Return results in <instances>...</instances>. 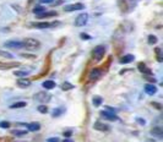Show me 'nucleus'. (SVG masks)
Segmentation results:
<instances>
[{"mask_svg": "<svg viewBox=\"0 0 163 142\" xmlns=\"http://www.w3.org/2000/svg\"><path fill=\"white\" fill-rule=\"evenodd\" d=\"M37 110H38L39 113H42V114H47V113H48V106H47L45 104H39V105L37 106Z\"/></svg>", "mask_w": 163, "mask_h": 142, "instance_id": "obj_22", "label": "nucleus"}, {"mask_svg": "<svg viewBox=\"0 0 163 142\" xmlns=\"http://www.w3.org/2000/svg\"><path fill=\"white\" fill-rule=\"evenodd\" d=\"M17 86L19 87H21V88H27V87H30L31 86V81L28 80V79H20V80H17Z\"/></svg>", "mask_w": 163, "mask_h": 142, "instance_id": "obj_12", "label": "nucleus"}, {"mask_svg": "<svg viewBox=\"0 0 163 142\" xmlns=\"http://www.w3.org/2000/svg\"><path fill=\"white\" fill-rule=\"evenodd\" d=\"M0 55H2L3 58H8V59H12L14 58V55L11 54V53L5 51V50H0Z\"/></svg>", "mask_w": 163, "mask_h": 142, "instance_id": "obj_25", "label": "nucleus"}, {"mask_svg": "<svg viewBox=\"0 0 163 142\" xmlns=\"http://www.w3.org/2000/svg\"><path fill=\"white\" fill-rule=\"evenodd\" d=\"M80 37H81L82 39H91V36H88L87 33H81Z\"/></svg>", "mask_w": 163, "mask_h": 142, "instance_id": "obj_31", "label": "nucleus"}, {"mask_svg": "<svg viewBox=\"0 0 163 142\" xmlns=\"http://www.w3.org/2000/svg\"><path fill=\"white\" fill-rule=\"evenodd\" d=\"M134 60H135V57L133 54H126V55L120 58V63L121 64H129V63H133Z\"/></svg>", "mask_w": 163, "mask_h": 142, "instance_id": "obj_13", "label": "nucleus"}, {"mask_svg": "<svg viewBox=\"0 0 163 142\" xmlns=\"http://www.w3.org/2000/svg\"><path fill=\"white\" fill-rule=\"evenodd\" d=\"M71 134H72V131H71V130H66V131L64 132V136H66V137H70V136H71Z\"/></svg>", "mask_w": 163, "mask_h": 142, "instance_id": "obj_35", "label": "nucleus"}, {"mask_svg": "<svg viewBox=\"0 0 163 142\" xmlns=\"http://www.w3.org/2000/svg\"><path fill=\"white\" fill-rule=\"evenodd\" d=\"M104 54H105V48L103 47V45H98V47H96L93 50H92V57H93V59L95 60H101L103 57H104Z\"/></svg>", "mask_w": 163, "mask_h": 142, "instance_id": "obj_2", "label": "nucleus"}, {"mask_svg": "<svg viewBox=\"0 0 163 142\" xmlns=\"http://www.w3.org/2000/svg\"><path fill=\"white\" fill-rule=\"evenodd\" d=\"M152 105L155 106V108H157V109H162V105H161L159 103H157V102H153Z\"/></svg>", "mask_w": 163, "mask_h": 142, "instance_id": "obj_33", "label": "nucleus"}, {"mask_svg": "<svg viewBox=\"0 0 163 142\" xmlns=\"http://www.w3.org/2000/svg\"><path fill=\"white\" fill-rule=\"evenodd\" d=\"M14 74H15L16 76H19V77H25L26 75H28L27 71H15Z\"/></svg>", "mask_w": 163, "mask_h": 142, "instance_id": "obj_29", "label": "nucleus"}, {"mask_svg": "<svg viewBox=\"0 0 163 142\" xmlns=\"http://www.w3.org/2000/svg\"><path fill=\"white\" fill-rule=\"evenodd\" d=\"M26 125H27V129L30 131H38L41 129L39 122H30V124H26Z\"/></svg>", "mask_w": 163, "mask_h": 142, "instance_id": "obj_15", "label": "nucleus"}, {"mask_svg": "<svg viewBox=\"0 0 163 142\" xmlns=\"http://www.w3.org/2000/svg\"><path fill=\"white\" fill-rule=\"evenodd\" d=\"M47 141H48V142H59L60 140H59L58 137H49Z\"/></svg>", "mask_w": 163, "mask_h": 142, "instance_id": "obj_32", "label": "nucleus"}, {"mask_svg": "<svg viewBox=\"0 0 163 142\" xmlns=\"http://www.w3.org/2000/svg\"><path fill=\"white\" fill-rule=\"evenodd\" d=\"M87 21H88V15L87 14H81L75 19V26L82 27V26H85L87 23Z\"/></svg>", "mask_w": 163, "mask_h": 142, "instance_id": "obj_4", "label": "nucleus"}, {"mask_svg": "<svg viewBox=\"0 0 163 142\" xmlns=\"http://www.w3.org/2000/svg\"><path fill=\"white\" fill-rule=\"evenodd\" d=\"M34 99L38 100L42 104H45V103H48L52 99V97H50V94H48L45 92H39V93H37V94L34 96Z\"/></svg>", "mask_w": 163, "mask_h": 142, "instance_id": "obj_3", "label": "nucleus"}, {"mask_svg": "<svg viewBox=\"0 0 163 142\" xmlns=\"http://www.w3.org/2000/svg\"><path fill=\"white\" fill-rule=\"evenodd\" d=\"M93 129L95 130H98V131H109L111 130V128L108 126L107 124H103L101 121H96L93 124Z\"/></svg>", "mask_w": 163, "mask_h": 142, "instance_id": "obj_8", "label": "nucleus"}, {"mask_svg": "<svg viewBox=\"0 0 163 142\" xmlns=\"http://www.w3.org/2000/svg\"><path fill=\"white\" fill-rule=\"evenodd\" d=\"M72 140L71 138H66V140H64V142H71Z\"/></svg>", "mask_w": 163, "mask_h": 142, "instance_id": "obj_38", "label": "nucleus"}, {"mask_svg": "<svg viewBox=\"0 0 163 142\" xmlns=\"http://www.w3.org/2000/svg\"><path fill=\"white\" fill-rule=\"evenodd\" d=\"M22 43H24V47L27 48L28 50H37L41 47V43L34 38H26L22 41Z\"/></svg>", "mask_w": 163, "mask_h": 142, "instance_id": "obj_1", "label": "nucleus"}, {"mask_svg": "<svg viewBox=\"0 0 163 142\" xmlns=\"http://www.w3.org/2000/svg\"><path fill=\"white\" fill-rule=\"evenodd\" d=\"M26 105H27V103L22 100V102H16V103L10 104V108L11 109H19V108H25Z\"/></svg>", "mask_w": 163, "mask_h": 142, "instance_id": "obj_17", "label": "nucleus"}, {"mask_svg": "<svg viewBox=\"0 0 163 142\" xmlns=\"http://www.w3.org/2000/svg\"><path fill=\"white\" fill-rule=\"evenodd\" d=\"M82 9H85V5L83 4H81V3H76V4H71V5H66V6H64V11H79V10H82Z\"/></svg>", "mask_w": 163, "mask_h": 142, "instance_id": "obj_6", "label": "nucleus"}, {"mask_svg": "<svg viewBox=\"0 0 163 142\" xmlns=\"http://www.w3.org/2000/svg\"><path fill=\"white\" fill-rule=\"evenodd\" d=\"M42 86L45 88V90H53V88H55V82H54V81H50V80H47V81L43 82Z\"/></svg>", "mask_w": 163, "mask_h": 142, "instance_id": "obj_18", "label": "nucleus"}, {"mask_svg": "<svg viewBox=\"0 0 163 142\" xmlns=\"http://www.w3.org/2000/svg\"><path fill=\"white\" fill-rule=\"evenodd\" d=\"M105 110H109V112H115L114 108H112V106H105Z\"/></svg>", "mask_w": 163, "mask_h": 142, "instance_id": "obj_37", "label": "nucleus"}, {"mask_svg": "<svg viewBox=\"0 0 163 142\" xmlns=\"http://www.w3.org/2000/svg\"><path fill=\"white\" fill-rule=\"evenodd\" d=\"M0 128L2 129H9L10 128V122L9 121H0Z\"/></svg>", "mask_w": 163, "mask_h": 142, "instance_id": "obj_30", "label": "nucleus"}, {"mask_svg": "<svg viewBox=\"0 0 163 142\" xmlns=\"http://www.w3.org/2000/svg\"><path fill=\"white\" fill-rule=\"evenodd\" d=\"M151 134H152L153 136H156V137H162V128H158V126L153 128V129L151 130Z\"/></svg>", "mask_w": 163, "mask_h": 142, "instance_id": "obj_19", "label": "nucleus"}, {"mask_svg": "<svg viewBox=\"0 0 163 142\" xmlns=\"http://www.w3.org/2000/svg\"><path fill=\"white\" fill-rule=\"evenodd\" d=\"M155 51H156V54H157V60L159 63H162V49L161 48H156Z\"/></svg>", "mask_w": 163, "mask_h": 142, "instance_id": "obj_27", "label": "nucleus"}, {"mask_svg": "<svg viewBox=\"0 0 163 142\" xmlns=\"http://www.w3.org/2000/svg\"><path fill=\"white\" fill-rule=\"evenodd\" d=\"M101 75H102V73H101L99 69H93L91 71V74H89V80H91V81H96V80H98L101 77Z\"/></svg>", "mask_w": 163, "mask_h": 142, "instance_id": "obj_11", "label": "nucleus"}, {"mask_svg": "<svg viewBox=\"0 0 163 142\" xmlns=\"http://www.w3.org/2000/svg\"><path fill=\"white\" fill-rule=\"evenodd\" d=\"M54 0H39V3L41 4H50V3H53Z\"/></svg>", "mask_w": 163, "mask_h": 142, "instance_id": "obj_34", "label": "nucleus"}, {"mask_svg": "<svg viewBox=\"0 0 163 142\" xmlns=\"http://www.w3.org/2000/svg\"><path fill=\"white\" fill-rule=\"evenodd\" d=\"M145 92H146L147 94H150V96H153V94H156V92H157V87H156L155 85L149 83V85L145 86Z\"/></svg>", "mask_w": 163, "mask_h": 142, "instance_id": "obj_10", "label": "nucleus"}, {"mask_svg": "<svg viewBox=\"0 0 163 142\" xmlns=\"http://www.w3.org/2000/svg\"><path fill=\"white\" fill-rule=\"evenodd\" d=\"M58 14H57V11H50V12H42V14H39V15H37V17L38 19H47V17H52V16H57Z\"/></svg>", "mask_w": 163, "mask_h": 142, "instance_id": "obj_16", "label": "nucleus"}, {"mask_svg": "<svg viewBox=\"0 0 163 142\" xmlns=\"http://www.w3.org/2000/svg\"><path fill=\"white\" fill-rule=\"evenodd\" d=\"M102 103H103V98H102V97H99V96L93 97V99H92V104H93L95 106H99Z\"/></svg>", "mask_w": 163, "mask_h": 142, "instance_id": "obj_20", "label": "nucleus"}, {"mask_svg": "<svg viewBox=\"0 0 163 142\" xmlns=\"http://www.w3.org/2000/svg\"><path fill=\"white\" fill-rule=\"evenodd\" d=\"M11 134L17 136V137H21V136H25L27 134V131H25V130H12Z\"/></svg>", "mask_w": 163, "mask_h": 142, "instance_id": "obj_24", "label": "nucleus"}, {"mask_svg": "<svg viewBox=\"0 0 163 142\" xmlns=\"http://www.w3.org/2000/svg\"><path fill=\"white\" fill-rule=\"evenodd\" d=\"M4 45L6 48H12V49H20V48H24V43L22 42H19V41H6L4 43Z\"/></svg>", "mask_w": 163, "mask_h": 142, "instance_id": "obj_7", "label": "nucleus"}, {"mask_svg": "<svg viewBox=\"0 0 163 142\" xmlns=\"http://www.w3.org/2000/svg\"><path fill=\"white\" fill-rule=\"evenodd\" d=\"M44 11H45L44 6H37V8L33 9V14H36V15H39V14H42V12H44Z\"/></svg>", "mask_w": 163, "mask_h": 142, "instance_id": "obj_26", "label": "nucleus"}, {"mask_svg": "<svg viewBox=\"0 0 163 142\" xmlns=\"http://www.w3.org/2000/svg\"><path fill=\"white\" fill-rule=\"evenodd\" d=\"M136 120H137L139 122H141V125H145V124H146V122H145V120H143V119H141V118H137Z\"/></svg>", "mask_w": 163, "mask_h": 142, "instance_id": "obj_36", "label": "nucleus"}, {"mask_svg": "<svg viewBox=\"0 0 163 142\" xmlns=\"http://www.w3.org/2000/svg\"><path fill=\"white\" fill-rule=\"evenodd\" d=\"M64 108H55V109H54L53 110V116L54 118H58V116H60L63 113H64Z\"/></svg>", "mask_w": 163, "mask_h": 142, "instance_id": "obj_23", "label": "nucleus"}, {"mask_svg": "<svg viewBox=\"0 0 163 142\" xmlns=\"http://www.w3.org/2000/svg\"><path fill=\"white\" fill-rule=\"evenodd\" d=\"M31 26L36 28H48V27H52L53 25L49 22H32Z\"/></svg>", "mask_w": 163, "mask_h": 142, "instance_id": "obj_14", "label": "nucleus"}, {"mask_svg": "<svg viewBox=\"0 0 163 142\" xmlns=\"http://www.w3.org/2000/svg\"><path fill=\"white\" fill-rule=\"evenodd\" d=\"M147 41H149L150 44H156L157 43V38H156V36H153V34H150L149 36V39Z\"/></svg>", "mask_w": 163, "mask_h": 142, "instance_id": "obj_28", "label": "nucleus"}, {"mask_svg": "<svg viewBox=\"0 0 163 142\" xmlns=\"http://www.w3.org/2000/svg\"><path fill=\"white\" fill-rule=\"evenodd\" d=\"M60 88H61L63 91H69V90H72V88H74V85H71L70 82H64L60 86Z\"/></svg>", "mask_w": 163, "mask_h": 142, "instance_id": "obj_21", "label": "nucleus"}, {"mask_svg": "<svg viewBox=\"0 0 163 142\" xmlns=\"http://www.w3.org/2000/svg\"><path fill=\"white\" fill-rule=\"evenodd\" d=\"M101 116L105 120H109V121H115L118 120V116L115 115V112H109V110H103L99 113Z\"/></svg>", "mask_w": 163, "mask_h": 142, "instance_id": "obj_5", "label": "nucleus"}, {"mask_svg": "<svg viewBox=\"0 0 163 142\" xmlns=\"http://www.w3.org/2000/svg\"><path fill=\"white\" fill-rule=\"evenodd\" d=\"M137 69L141 71V73L143 74V75H149V76H151L152 75V71L145 65L143 63H139V65H137Z\"/></svg>", "mask_w": 163, "mask_h": 142, "instance_id": "obj_9", "label": "nucleus"}]
</instances>
